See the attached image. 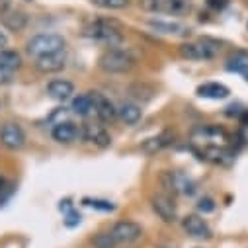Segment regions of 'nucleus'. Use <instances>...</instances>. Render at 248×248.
<instances>
[{"label": "nucleus", "mask_w": 248, "mask_h": 248, "mask_svg": "<svg viewBox=\"0 0 248 248\" xmlns=\"http://www.w3.org/2000/svg\"><path fill=\"white\" fill-rule=\"evenodd\" d=\"M90 2L104 10H123L129 6V0H90Z\"/></svg>", "instance_id": "nucleus-25"}, {"label": "nucleus", "mask_w": 248, "mask_h": 248, "mask_svg": "<svg viewBox=\"0 0 248 248\" xmlns=\"http://www.w3.org/2000/svg\"><path fill=\"white\" fill-rule=\"evenodd\" d=\"M160 184L164 186V190L174 194V196H184V198H190L198 192V182L188 176L186 172L180 170H168L160 174Z\"/></svg>", "instance_id": "nucleus-4"}, {"label": "nucleus", "mask_w": 248, "mask_h": 248, "mask_svg": "<svg viewBox=\"0 0 248 248\" xmlns=\"http://www.w3.org/2000/svg\"><path fill=\"white\" fill-rule=\"evenodd\" d=\"M143 115V109L141 106L133 104V102H123L119 108H117V117L123 121V123H127V125H135V123H139Z\"/></svg>", "instance_id": "nucleus-22"}, {"label": "nucleus", "mask_w": 248, "mask_h": 248, "mask_svg": "<svg viewBox=\"0 0 248 248\" xmlns=\"http://www.w3.org/2000/svg\"><path fill=\"white\" fill-rule=\"evenodd\" d=\"M0 65L8 67L12 71H18L22 67V57H20V53H16L12 49H4V51H0Z\"/></svg>", "instance_id": "nucleus-24"}, {"label": "nucleus", "mask_w": 248, "mask_h": 248, "mask_svg": "<svg viewBox=\"0 0 248 248\" xmlns=\"http://www.w3.org/2000/svg\"><path fill=\"white\" fill-rule=\"evenodd\" d=\"M73 111L77 113V115H80V117H88L90 113H94V106H92V98H90V94H80V96H77L75 100H73Z\"/></svg>", "instance_id": "nucleus-23"}, {"label": "nucleus", "mask_w": 248, "mask_h": 248, "mask_svg": "<svg viewBox=\"0 0 248 248\" xmlns=\"http://www.w3.org/2000/svg\"><path fill=\"white\" fill-rule=\"evenodd\" d=\"M198 96L200 98H207V100H225L231 90L225 86V84H219V82H205V84H200L198 86Z\"/></svg>", "instance_id": "nucleus-21"}, {"label": "nucleus", "mask_w": 248, "mask_h": 248, "mask_svg": "<svg viewBox=\"0 0 248 248\" xmlns=\"http://www.w3.org/2000/svg\"><path fill=\"white\" fill-rule=\"evenodd\" d=\"M131 94H133L135 98H141V100H151L153 94H155V90L149 88V86H145V84H137V86L131 88Z\"/></svg>", "instance_id": "nucleus-28"}, {"label": "nucleus", "mask_w": 248, "mask_h": 248, "mask_svg": "<svg viewBox=\"0 0 248 248\" xmlns=\"http://www.w3.org/2000/svg\"><path fill=\"white\" fill-rule=\"evenodd\" d=\"M80 213H77L75 209H71V211H67V219H65V225L67 227H77L78 223H80Z\"/></svg>", "instance_id": "nucleus-31"}, {"label": "nucleus", "mask_w": 248, "mask_h": 248, "mask_svg": "<svg viewBox=\"0 0 248 248\" xmlns=\"http://www.w3.org/2000/svg\"><path fill=\"white\" fill-rule=\"evenodd\" d=\"M26 2H31V0H26Z\"/></svg>", "instance_id": "nucleus-34"}, {"label": "nucleus", "mask_w": 248, "mask_h": 248, "mask_svg": "<svg viewBox=\"0 0 248 248\" xmlns=\"http://www.w3.org/2000/svg\"><path fill=\"white\" fill-rule=\"evenodd\" d=\"M182 227L194 238H211V229H209L207 221L200 215H186L182 219Z\"/></svg>", "instance_id": "nucleus-16"}, {"label": "nucleus", "mask_w": 248, "mask_h": 248, "mask_svg": "<svg viewBox=\"0 0 248 248\" xmlns=\"http://www.w3.org/2000/svg\"><path fill=\"white\" fill-rule=\"evenodd\" d=\"M137 63L135 55L129 51V49H119V47H111L108 49L100 61L98 65L104 73H109V75H123V73H129Z\"/></svg>", "instance_id": "nucleus-3"}, {"label": "nucleus", "mask_w": 248, "mask_h": 248, "mask_svg": "<svg viewBox=\"0 0 248 248\" xmlns=\"http://www.w3.org/2000/svg\"><path fill=\"white\" fill-rule=\"evenodd\" d=\"M0 145L6 147L8 151H20L26 145V131L22 129V125L18 123H4L0 127Z\"/></svg>", "instance_id": "nucleus-9"}, {"label": "nucleus", "mask_w": 248, "mask_h": 248, "mask_svg": "<svg viewBox=\"0 0 248 248\" xmlns=\"http://www.w3.org/2000/svg\"><path fill=\"white\" fill-rule=\"evenodd\" d=\"M92 246L94 248H115L117 242L113 240V236L109 232H98L94 238H92Z\"/></svg>", "instance_id": "nucleus-26"}, {"label": "nucleus", "mask_w": 248, "mask_h": 248, "mask_svg": "<svg viewBox=\"0 0 248 248\" xmlns=\"http://www.w3.org/2000/svg\"><path fill=\"white\" fill-rule=\"evenodd\" d=\"M141 8L149 14L184 16L190 12L192 4L190 0H141Z\"/></svg>", "instance_id": "nucleus-7"}, {"label": "nucleus", "mask_w": 248, "mask_h": 248, "mask_svg": "<svg viewBox=\"0 0 248 248\" xmlns=\"http://www.w3.org/2000/svg\"><path fill=\"white\" fill-rule=\"evenodd\" d=\"M80 137H82L86 143H90V145H94V147H100V149H106V147L111 145V137H109V133L106 131L104 125H94V123H86V125H82V129H80Z\"/></svg>", "instance_id": "nucleus-14"}, {"label": "nucleus", "mask_w": 248, "mask_h": 248, "mask_svg": "<svg viewBox=\"0 0 248 248\" xmlns=\"http://www.w3.org/2000/svg\"><path fill=\"white\" fill-rule=\"evenodd\" d=\"M35 69L43 75H53V73H59L63 71L65 65H67V53L65 49L63 51H57V53H49V55H43L39 59H35Z\"/></svg>", "instance_id": "nucleus-11"}, {"label": "nucleus", "mask_w": 248, "mask_h": 248, "mask_svg": "<svg viewBox=\"0 0 248 248\" xmlns=\"http://www.w3.org/2000/svg\"><path fill=\"white\" fill-rule=\"evenodd\" d=\"M0 20H2V26L10 31H22L28 26V14L10 6L6 0H0Z\"/></svg>", "instance_id": "nucleus-10"}, {"label": "nucleus", "mask_w": 248, "mask_h": 248, "mask_svg": "<svg viewBox=\"0 0 248 248\" xmlns=\"http://www.w3.org/2000/svg\"><path fill=\"white\" fill-rule=\"evenodd\" d=\"M147 26L153 31L160 33V35H182V33H186V28L180 22H172V20H160V18L158 20H149Z\"/></svg>", "instance_id": "nucleus-20"}, {"label": "nucleus", "mask_w": 248, "mask_h": 248, "mask_svg": "<svg viewBox=\"0 0 248 248\" xmlns=\"http://www.w3.org/2000/svg\"><path fill=\"white\" fill-rule=\"evenodd\" d=\"M84 35L96 43H102L106 47H119L123 41L121 26L115 20H96L84 28Z\"/></svg>", "instance_id": "nucleus-2"}, {"label": "nucleus", "mask_w": 248, "mask_h": 248, "mask_svg": "<svg viewBox=\"0 0 248 248\" xmlns=\"http://www.w3.org/2000/svg\"><path fill=\"white\" fill-rule=\"evenodd\" d=\"M51 137L61 145H71L80 137V129L73 121H59L51 129Z\"/></svg>", "instance_id": "nucleus-15"}, {"label": "nucleus", "mask_w": 248, "mask_h": 248, "mask_svg": "<svg viewBox=\"0 0 248 248\" xmlns=\"http://www.w3.org/2000/svg\"><path fill=\"white\" fill-rule=\"evenodd\" d=\"M14 75H16V71H12V69H8V67H2V65H0V86L12 82Z\"/></svg>", "instance_id": "nucleus-30"}, {"label": "nucleus", "mask_w": 248, "mask_h": 248, "mask_svg": "<svg viewBox=\"0 0 248 248\" xmlns=\"http://www.w3.org/2000/svg\"><path fill=\"white\" fill-rule=\"evenodd\" d=\"M109 234L113 236V240H115L117 244H131V242H135V240L141 238L143 229H141V225L135 223V221H117V223L111 227Z\"/></svg>", "instance_id": "nucleus-8"}, {"label": "nucleus", "mask_w": 248, "mask_h": 248, "mask_svg": "<svg viewBox=\"0 0 248 248\" xmlns=\"http://www.w3.org/2000/svg\"><path fill=\"white\" fill-rule=\"evenodd\" d=\"M47 94L57 102H65L75 94V84L65 78H55L47 84Z\"/></svg>", "instance_id": "nucleus-17"}, {"label": "nucleus", "mask_w": 248, "mask_h": 248, "mask_svg": "<svg viewBox=\"0 0 248 248\" xmlns=\"http://www.w3.org/2000/svg\"><path fill=\"white\" fill-rule=\"evenodd\" d=\"M151 207L153 211L164 221V223H174L178 213H176V203L168 194H156L151 198Z\"/></svg>", "instance_id": "nucleus-13"}, {"label": "nucleus", "mask_w": 248, "mask_h": 248, "mask_svg": "<svg viewBox=\"0 0 248 248\" xmlns=\"http://www.w3.org/2000/svg\"><path fill=\"white\" fill-rule=\"evenodd\" d=\"M160 248H170V246H160Z\"/></svg>", "instance_id": "nucleus-33"}, {"label": "nucleus", "mask_w": 248, "mask_h": 248, "mask_svg": "<svg viewBox=\"0 0 248 248\" xmlns=\"http://www.w3.org/2000/svg\"><path fill=\"white\" fill-rule=\"evenodd\" d=\"M6 45H8V37H6V33L2 30H0V51H4Z\"/></svg>", "instance_id": "nucleus-32"}, {"label": "nucleus", "mask_w": 248, "mask_h": 248, "mask_svg": "<svg viewBox=\"0 0 248 248\" xmlns=\"http://www.w3.org/2000/svg\"><path fill=\"white\" fill-rule=\"evenodd\" d=\"M192 143L200 149V153L211 149H229L231 135L219 125H200L192 131Z\"/></svg>", "instance_id": "nucleus-1"}, {"label": "nucleus", "mask_w": 248, "mask_h": 248, "mask_svg": "<svg viewBox=\"0 0 248 248\" xmlns=\"http://www.w3.org/2000/svg\"><path fill=\"white\" fill-rule=\"evenodd\" d=\"M221 51V43L215 39H198V41H190L184 43L180 47V55L188 61H209L213 59L217 53Z\"/></svg>", "instance_id": "nucleus-6"}, {"label": "nucleus", "mask_w": 248, "mask_h": 248, "mask_svg": "<svg viewBox=\"0 0 248 248\" xmlns=\"http://www.w3.org/2000/svg\"><path fill=\"white\" fill-rule=\"evenodd\" d=\"M65 49V39L59 33H37L26 43V53L33 59H39L49 53H57Z\"/></svg>", "instance_id": "nucleus-5"}, {"label": "nucleus", "mask_w": 248, "mask_h": 248, "mask_svg": "<svg viewBox=\"0 0 248 248\" xmlns=\"http://www.w3.org/2000/svg\"><path fill=\"white\" fill-rule=\"evenodd\" d=\"M172 139H174V135H172L170 131H164V133H160V135H155V137L145 139L143 145H141V151H143L145 155H156V153H160L162 149H166V147L172 143Z\"/></svg>", "instance_id": "nucleus-18"}, {"label": "nucleus", "mask_w": 248, "mask_h": 248, "mask_svg": "<svg viewBox=\"0 0 248 248\" xmlns=\"http://www.w3.org/2000/svg\"><path fill=\"white\" fill-rule=\"evenodd\" d=\"M92 98V106H94V113L98 115V119L102 123H111L117 119V108L113 106V102L109 98H106L100 92H88Z\"/></svg>", "instance_id": "nucleus-12"}, {"label": "nucleus", "mask_w": 248, "mask_h": 248, "mask_svg": "<svg viewBox=\"0 0 248 248\" xmlns=\"http://www.w3.org/2000/svg\"><path fill=\"white\" fill-rule=\"evenodd\" d=\"M84 205L88 207H94V209H100V211H113L115 205L111 202H106V200H92V198H84L82 200Z\"/></svg>", "instance_id": "nucleus-27"}, {"label": "nucleus", "mask_w": 248, "mask_h": 248, "mask_svg": "<svg viewBox=\"0 0 248 248\" xmlns=\"http://www.w3.org/2000/svg\"><path fill=\"white\" fill-rule=\"evenodd\" d=\"M227 71L240 75L244 80H248V51H234L227 59Z\"/></svg>", "instance_id": "nucleus-19"}, {"label": "nucleus", "mask_w": 248, "mask_h": 248, "mask_svg": "<svg viewBox=\"0 0 248 248\" xmlns=\"http://www.w3.org/2000/svg\"><path fill=\"white\" fill-rule=\"evenodd\" d=\"M213 209H215V202H213L211 198H203V200L198 202V211H202L203 215H205V213H211Z\"/></svg>", "instance_id": "nucleus-29"}]
</instances>
